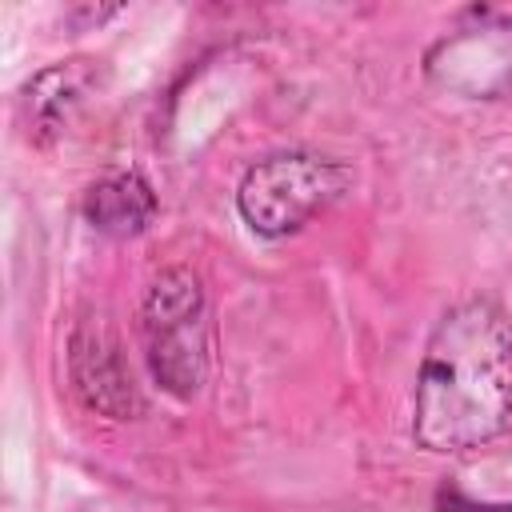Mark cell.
Here are the masks:
<instances>
[{
  "instance_id": "obj_1",
  "label": "cell",
  "mask_w": 512,
  "mask_h": 512,
  "mask_svg": "<svg viewBox=\"0 0 512 512\" xmlns=\"http://www.w3.org/2000/svg\"><path fill=\"white\" fill-rule=\"evenodd\" d=\"M512 428V316L484 296L452 304L420 356L412 436L428 452H472Z\"/></svg>"
},
{
  "instance_id": "obj_2",
  "label": "cell",
  "mask_w": 512,
  "mask_h": 512,
  "mask_svg": "<svg viewBox=\"0 0 512 512\" xmlns=\"http://www.w3.org/2000/svg\"><path fill=\"white\" fill-rule=\"evenodd\" d=\"M140 344L152 380L176 396L192 400L212 364V332H208V296L192 268L172 264L152 276L140 300Z\"/></svg>"
},
{
  "instance_id": "obj_3",
  "label": "cell",
  "mask_w": 512,
  "mask_h": 512,
  "mask_svg": "<svg viewBox=\"0 0 512 512\" xmlns=\"http://www.w3.org/2000/svg\"><path fill=\"white\" fill-rule=\"evenodd\" d=\"M348 184H352L348 164L308 148H284L244 168L236 184V212L256 236L280 240L304 228L332 200H340Z\"/></svg>"
},
{
  "instance_id": "obj_4",
  "label": "cell",
  "mask_w": 512,
  "mask_h": 512,
  "mask_svg": "<svg viewBox=\"0 0 512 512\" xmlns=\"http://www.w3.org/2000/svg\"><path fill=\"white\" fill-rule=\"evenodd\" d=\"M424 76L472 100L512 96V8H468L424 52Z\"/></svg>"
},
{
  "instance_id": "obj_5",
  "label": "cell",
  "mask_w": 512,
  "mask_h": 512,
  "mask_svg": "<svg viewBox=\"0 0 512 512\" xmlns=\"http://www.w3.org/2000/svg\"><path fill=\"white\" fill-rule=\"evenodd\" d=\"M68 380L80 404L108 420H136L144 412V396L124 364L120 340L104 316L76 320L68 336Z\"/></svg>"
},
{
  "instance_id": "obj_6",
  "label": "cell",
  "mask_w": 512,
  "mask_h": 512,
  "mask_svg": "<svg viewBox=\"0 0 512 512\" xmlns=\"http://www.w3.org/2000/svg\"><path fill=\"white\" fill-rule=\"evenodd\" d=\"M92 80H96V68L84 56L56 60V64H44L40 72H32L20 88V120H24L28 140L52 144L56 136H64V128L84 108Z\"/></svg>"
},
{
  "instance_id": "obj_7",
  "label": "cell",
  "mask_w": 512,
  "mask_h": 512,
  "mask_svg": "<svg viewBox=\"0 0 512 512\" xmlns=\"http://www.w3.org/2000/svg\"><path fill=\"white\" fill-rule=\"evenodd\" d=\"M80 212L96 232L128 240L156 220V192L140 172H112L84 192Z\"/></svg>"
},
{
  "instance_id": "obj_8",
  "label": "cell",
  "mask_w": 512,
  "mask_h": 512,
  "mask_svg": "<svg viewBox=\"0 0 512 512\" xmlns=\"http://www.w3.org/2000/svg\"><path fill=\"white\" fill-rule=\"evenodd\" d=\"M436 512H512V504H472L456 484L436 488Z\"/></svg>"
}]
</instances>
